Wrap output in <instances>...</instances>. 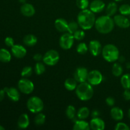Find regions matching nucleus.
Wrapping results in <instances>:
<instances>
[{
  "mask_svg": "<svg viewBox=\"0 0 130 130\" xmlns=\"http://www.w3.org/2000/svg\"><path fill=\"white\" fill-rule=\"evenodd\" d=\"M123 72V67L119 63H115L112 67V73L116 77H119Z\"/></svg>",
  "mask_w": 130,
  "mask_h": 130,
  "instance_id": "bb28decb",
  "label": "nucleus"
},
{
  "mask_svg": "<svg viewBox=\"0 0 130 130\" xmlns=\"http://www.w3.org/2000/svg\"><path fill=\"white\" fill-rule=\"evenodd\" d=\"M68 24L67 20L63 18L57 19L55 21V27L58 31L60 32H66L68 30Z\"/></svg>",
  "mask_w": 130,
  "mask_h": 130,
  "instance_id": "a211bd4d",
  "label": "nucleus"
},
{
  "mask_svg": "<svg viewBox=\"0 0 130 130\" xmlns=\"http://www.w3.org/2000/svg\"><path fill=\"white\" fill-rule=\"evenodd\" d=\"M105 4L102 0H93L90 5V10L94 13H100L104 10Z\"/></svg>",
  "mask_w": 130,
  "mask_h": 130,
  "instance_id": "4468645a",
  "label": "nucleus"
},
{
  "mask_svg": "<svg viewBox=\"0 0 130 130\" xmlns=\"http://www.w3.org/2000/svg\"><path fill=\"white\" fill-rule=\"evenodd\" d=\"M89 48L88 47V46L86 45V43H81L77 46V48H76V50L78 53L81 55H85L88 51Z\"/></svg>",
  "mask_w": 130,
  "mask_h": 130,
  "instance_id": "2f4dec72",
  "label": "nucleus"
},
{
  "mask_svg": "<svg viewBox=\"0 0 130 130\" xmlns=\"http://www.w3.org/2000/svg\"><path fill=\"white\" fill-rule=\"evenodd\" d=\"M90 128L93 130H103L105 129V122L99 118H93L90 123Z\"/></svg>",
  "mask_w": 130,
  "mask_h": 130,
  "instance_id": "f3484780",
  "label": "nucleus"
},
{
  "mask_svg": "<svg viewBox=\"0 0 130 130\" xmlns=\"http://www.w3.org/2000/svg\"><path fill=\"white\" fill-rule=\"evenodd\" d=\"M79 26V25L77 22H76L75 21H71L68 24V30H67V32L73 34L76 30H78Z\"/></svg>",
  "mask_w": 130,
  "mask_h": 130,
  "instance_id": "473e14b6",
  "label": "nucleus"
},
{
  "mask_svg": "<svg viewBox=\"0 0 130 130\" xmlns=\"http://www.w3.org/2000/svg\"><path fill=\"white\" fill-rule=\"evenodd\" d=\"M34 69H35V72L37 75H41L45 72L46 67L44 63H41L40 62H38L35 65Z\"/></svg>",
  "mask_w": 130,
  "mask_h": 130,
  "instance_id": "7c9ffc66",
  "label": "nucleus"
},
{
  "mask_svg": "<svg viewBox=\"0 0 130 130\" xmlns=\"http://www.w3.org/2000/svg\"><path fill=\"white\" fill-rule=\"evenodd\" d=\"M114 23L118 27L123 29H126L130 26V21L129 19L123 15H116L114 17Z\"/></svg>",
  "mask_w": 130,
  "mask_h": 130,
  "instance_id": "9b49d317",
  "label": "nucleus"
},
{
  "mask_svg": "<svg viewBox=\"0 0 130 130\" xmlns=\"http://www.w3.org/2000/svg\"><path fill=\"white\" fill-rule=\"evenodd\" d=\"M87 80L92 86H96L100 85L103 81V76L98 70H93L88 72Z\"/></svg>",
  "mask_w": 130,
  "mask_h": 130,
  "instance_id": "1a4fd4ad",
  "label": "nucleus"
},
{
  "mask_svg": "<svg viewBox=\"0 0 130 130\" xmlns=\"http://www.w3.org/2000/svg\"><path fill=\"white\" fill-rule=\"evenodd\" d=\"M77 81L74 78H68L64 83V86L68 91H73L77 86Z\"/></svg>",
  "mask_w": 130,
  "mask_h": 130,
  "instance_id": "5701e85b",
  "label": "nucleus"
},
{
  "mask_svg": "<svg viewBox=\"0 0 130 130\" xmlns=\"http://www.w3.org/2000/svg\"><path fill=\"white\" fill-rule=\"evenodd\" d=\"M119 11L121 15H124V16L130 15V5L128 4L122 5L119 7Z\"/></svg>",
  "mask_w": 130,
  "mask_h": 130,
  "instance_id": "72a5a7b5",
  "label": "nucleus"
},
{
  "mask_svg": "<svg viewBox=\"0 0 130 130\" xmlns=\"http://www.w3.org/2000/svg\"><path fill=\"white\" fill-rule=\"evenodd\" d=\"M90 129V124L83 119L76 120L73 126L74 130H89Z\"/></svg>",
  "mask_w": 130,
  "mask_h": 130,
  "instance_id": "412c9836",
  "label": "nucleus"
},
{
  "mask_svg": "<svg viewBox=\"0 0 130 130\" xmlns=\"http://www.w3.org/2000/svg\"><path fill=\"white\" fill-rule=\"evenodd\" d=\"M93 88L92 85L87 82L80 83L76 89V93L79 100L88 101L92 98L93 95Z\"/></svg>",
  "mask_w": 130,
  "mask_h": 130,
  "instance_id": "7ed1b4c3",
  "label": "nucleus"
},
{
  "mask_svg": "<svg viewBox=\"0 0 130 130\" xmlns=\"http://www.w3.org/2000/svg\"><path fill=\"white\" fill-rule=\"evenodd\" d=\"M11 55L8 50L1 48L0 49V61L4 63H8L11 60Z\"/></svg>",
  "mask_w": 130,
  "mask_h": 130,
  "instance_id": "b1692460",
  "label": "nucleus"
},
{
  "mask_svg": "<svg viewBox=\"0 0 130 130\" xmlns=\"http://www.w3.org/2000/svg\"><path fill=\"white\" fill-rule=\"evenodd\" d=\"M60 59V55L57 51L50 50L44 55L43 58V62L49 66H55Z\"/></svg>",
  "mask_w": 130,
  "mask_h": 130,
  "instance_id": "423d86ee",
  "label": "nucleus"
},
{
  "mask_svg": "<svg viewBox=\"0 0 130 130\" xmlns=\"http://www.w3.org/2000/svg\"><path fill=\"white\" fill-rule=\"evenodd\" d=\"M118 60H119V61L120 62H124V60H125V58H124V57H123V56H121V57H119V58H118Z\"/></svg>",
  "mask_w": 130,
  "mask_h": 130,
  "instance_id": "a18cd8bd",
  "label": "nucleus"
},
{
  "mask_svg": "<svg viewBox=\"0 0 130 130\" xmlns=\"http://www.w3.org/2000/svg\"><path fill=\"white\" fill-rule=\"evenodd\" d=\"M5 93H6V92H5V91L4 90V89L3 90H0V102L3 101V100L4 98H5Z\"/></svg>",
  "mask_w": 130,
  "mask_h": 130,
  "instance_id": "37998d69",
  "label": "nucleus"
},
{
  "mask_svg": "<svg viewBox=\"0 0 130 130\" xmlns=\"http://www.w3.org/2000/svg\"><path fill=\"white\" fill-rule=\"evenodd\" d=\"M18 88L22 93L29 95L34 91V85L30 80L24 77L18 82Z\"/></svg>",
  "mask_w": 130,
  "mask_h": 130,
  "instance_id": "6e6552de",
  "label": "nucleus"
},
{
  "mask_svg": "<svg viewBox=\"0 0 130 130\" xmlns=\"http://www.w3.org/2000/svg\"><path fill=\"white\" fill-rule=\"evenodd\" d=\"M11 51L13 55L17 58H24L27 53L26 49L20 44H14L11 47Z\"/></svg>",
  "mask_w": 130,
  "mask_h": 130,
  "instance_id": "ddd939ff",
  "label": "nucleus"
},
{
  "mask_svg": "<svg viewBox=\"0 0 130 130\" xmlns=\"http://www.w3.org/2000/svg\"><path fill=\"white\" fill-rule=\"evenodd\" d=\"M73 36L74 39H76V40H83L85 37V32H84L83 29V30H77L73 34Z\"/></svg>",
  "mask_w": 130,
  "mask_h": 130,
  "instance_id": "e433bc0d",
  "label": "nucleus"
},
{
  "mask_svg": "<svg viewBox=\"0 0 130 130\" xmlns=\"http://www.w3.org/2000/svg\"><path fill=\"white\" fill-rule=\"evenodd\" d=\"M66 116H67V118L69 119H74L75 116H76V108L74 107V106L72 105H69L68 107L66 109Z\"/></svg>",
  "mask_w": 130,
  "mask_h": 130,
  "instance_id": "c85d7f7f",
  "label": "nucleus"
},
{
  "mask_svg": "<svg viewBox=\"0 0 130 130\" xmlns=\"http://www.w3.org/2000/svg\"><path fill=\"white\" fill-rule=\"evenodd\" d=\"M30 123L29 118L27 114H22L20 116L18 119V126L21 129H25L27 128Z\"/></svg>",
  "mask_w": 130,
  "mask_h": 130,
  "instance_id": "aec40b11",
  "label": "nucleus"
},
{
  "mask_svg": "<svg viewBox=\"0 0 130 130\" xmlns=\"http://www.w3.org/2000/svg\"><path fill=\"white\" fill-rule=\"evenodd\" d=\"M74 39L73 34L69 32H65L60 38V46L63 50H66L71 49L73 46Z\"/></svg>",
  "mask_w": 130,
  "mask_h": 130,
  "instance_id": "0eeeda50",
  "label": "nucleus"
},
{
  "mask_svg": "<svg viewBox=\"0 0 130 130\" xmlns=\"http://www.w3.org/2000/svg\"><path fill=\"white\" fill-rule=\"evenodd\" d=\"M23 42L27 46H33L36 45L38 42L36 36L33 34H27L23 39Z\"/></svg>",
  "mask_w": 130,
  "mask_h": 130,
  "instance_id": "4be33fe9",
  "label": "nucleus"
},
{
  "mask_svg": "<svg viewBox=\"0 0 130 130\" xmlns=\"http://www.w3.org/2000/svg\"><path fill=\"white\" fill-rule=\"evenodd\" d=\"M32 74V69L30 66H26V67H24L22 70L21 72V76L23 77H29L31 76Z\"/></svg>",
  "mask_w": 130,
  "mask_h": 130,
  "instance_id": "c9c22d12",
  "label": "nucleus"
},
{
  "mask_svg": "<svg viewBox=\"0 0 130 130\" xmlns=\"http://www.w3.org/2000/svg\"><path fill=\"white\" fill-rule=\"evenodd\" d=\"M43 57L40 54V53H36V54H35L33 56V59H34V60L37 61V62H40L41 60H43Z\"/></svg>",
  "mask_w": 130,
  "mask_h": 130,
  "instance_id": "79ce46f5",
  "label": "nucleus"
},
{
  "mask_svg": "<svg viewBox=\"0 0 130 130\" xmlns=\"http://www.w3.org/2000/svg\"><path fill=\"white\" fill-rule=\"evenodd\" d=\"M19 1L22 4H24L26 3V0H19Z\"/></svg>",
  "mask_w": 130,
  "mask_h": 130,
  "instance_id": "49530a36",
  "label": "nucleus"
},
{
  "mask_svg": "<svg viewBox=\"0 0 130 130\" xmlns=\"http://www.w3.org/2000/svg\"><path fill=\"white\" fill-rule=\"evenodd\" d=\"M123 97L124 100L126 101L130 100V90H125V91L123 93Z\"/></svg>",
  "mask_w": 130,
  "mask_h": 130,
  "instance_id": "a19ab883",
  "label": "nucleus"
},
{
  "mask_svg": "<svg viewBox=\"0 0 130 130\" xmlns=\"http://www.w3.org/2000/svg\"><path fill=\"white\" fill-rule=\"evenodd\" d=\"M128 118H129L130 119V109L128 110Z\"/></svg>",
  "mask_w": 130,
  "mask_h": 130,
  "instance_id": "de8ad7c7",
  "label": "nucleus"
},
{
  "mask_svg": "<svg viewBox=\"0 0 130 130\" xmlns=\"http://www.w3.org/2000/svg\"><path fill=\"white\" fill-rule=\"evenodd\" d=\"M5 43L7 46L12 47L14 45V40L11 37H6L5 39Z\"/></svg>",
  "mask_w": 130,
  "mask_h": 130,
  "instance_id": "58836bf2",
  "label": "nucleus"
},
{
  "mask_svg": "<svg viewBox=\"0 0 130 130\" xmlns=\"http://www.w3.org/2000/svg\"><path fill=\"white\" fill-rule=\"evenodd\" d=\"M121 83L125 90H130V74H126L122 76Z\"/></svg>",
  "mask_w": 130,
  "mask_h": 130,
  "instance_id": "cd10ccee",
  "label": "nucleus"
},
{
  "mask_svg": "<svg viewBox=\"0 0 130 130\" xmlns=\"http://www.w3.org/2000/svg\"><path fill=\"white\" fill-rule=\"evenodd\" d=\"M114 19L108 15H102L96 19L95 27L99 32L103 34H109L114 29Z\"/></svg>",
  "mask_w": 130,
  "mask_h": 130,
  "instance_id": "f03ea898",
  "label": "nucleus"
},
{
  "mask_svg": "<svg viewBox=\"0 0 130 130\" xmlns=\"http://www.w3.org/2000/svg\"><path fill=\"white\" fill-rule=\"evenodd\" d=\"M99 115H100V112L97 110H95L92 112L93 118H97Z\"/></svg>",
  "mask_w": 130,
  "mask_h": 130,
  "instance_id": "c03bdc74",
  "label": "nucleus"
},
{
  "mask_svg": "<svg viewBox=\"0 0 130 130\" xmlns=\"http://www.w3.org/2000/svg\"><path fill=\"white\" fill-rule=\"evenodd\" d=\"M88 72L87 69L83 67H78L75 71L74 74V78L77 81V83L85 82L88 78Z\"/></svg>",
  "mask_w": 130,
  "mask_h": 130,
  "instance_id": "9d476101",
  "label": "nucleus"
},
{
  "mask_svg": "<svg viewBox=\"0 0 130 130\" xmlns=\"http://www.w3.org/2000/svg\"><path fill=\"white\" fill-rule=\"evenodd\" d=\"M46 116L42 113H38L36 117L34 118V123L37 126H42L45 123Z\"/></svg>",
  "mask_w": 130,
  "mask_h": 130,
  "instance_id": "c756f323",
  "label": "nucleus"
},
{
  "mask_svg": "<svg viewBox=\"0 0 130 130\" xmlns=\"http://www.w3.org/2000/svg\"><path fill=\"white\" fill-rule=\"evenodd\" d=\"M102 55L105 60L108 62H114L118 60L119 51L116 46L112 44H108L104 46L102 51Z\"/></svg>",
  "mask_w": 130,
  "mask_h": 130,
  "instance_id": "20e7f679",
  "label": "nucleus"
},
{
  "mask_svg": "<svg viewBox=\"0 0 130 130\" xmlns=\"http://www.w3.org/2000/svg\"><path fill=\"white\" fill-rule=\"evenodd\" d=\"M105 102L109 106L112 107L114 106V105L115 104V99L113 97H111V96H109V97H107L105 100Z\"/></svg>",
  "mask_w": 130,
  "mask_h": 130,
  "instance_id": "ea45409f",
  "label": "nucleus"
},
{
  "mask_svg": "<svg viewBox=\"0 0 130 130\" xmlns=\"http://www.w3.org/2000/svg\"><path fill=\"white\" fill-rule=\"evenodd\" d=\"M115 1H117V2H119V1H123V0H114Z\"/></svg>",
  "mask_w": 130,
  "mask_h": 130,
  "instance_id": "8fccbe9b",
  "label": "nucleus"
},
{
  "mask_svg": "<svg viewBox=\"0 0 130 130\" xmlns=\"http://www.w3.org/2000/svg\"><path fill=\"white\" fill-rule=\"evenodd\" d=\"M4 90L5 91L6 93L7 94V96L9 99L13 102H18L20 99V95L19 90L17 88L13 87L11 88H5Z\"/></svg>",
  "mask_w": 130,
  "mask_h": 130,
  "instance_id": "2eb2a0df",
  "label": "nucleus"
},
{
  "mask_svg": "<svg viewBox=\"0 0 130 130\" xmlns=\"http://www.w3.org/2000/svg\"><path fill=\"white\" fill-rule=\"evenodd\" d=\"M114 129L116 130H129V127L126 123L119 122L115 126Z\"/></svg>",
  "mask_w": 130,
  "mask_h": 130,
  "instance_id": "4c0bfd02",
  "label": "nucleus"
},
{
  "mask_svg": "<svg viewBox=\"0 0 130 130\" xmlns=\"http://www.w3.org/2000/svg\"><path fill=\"white\" fill-rule=\"evenodd\" d=\"M95 15L90 10L85 9L79 13L77 22L80 27L83 30H90L95 25Z\"/></svg>",
  "mask_w": 130,
  "mask_h": 130,
  "instance_id": "f257e3e1",
  "label": "nucleus"
},
{
  "mask_svg": "<svg viewBox=\"0 0 130 130\" xmlns=\"http://www.w3.org/2000/svg\"><path fill=\"white\" fill-rule=\"evenodd\" d=\"M90 111L89 109L86 107H83L79 109L77 112V118L79 119H85L90 116Z\"/></svg>",
  "mask_w": 130,
  "mask_h": 130,
  "instance_id": "a878e982",
  "label": "nucleus"
},
{
  "mask_svg": "<svg viewBox=\"0 0 130 130\" xmlns=\"http://www.w3.org/2000/svg\"><path fill=\"white\" fill-rule=\"evenodd\" d=\"M27 107L32 113L38 114L41 112L44 109V103L39 97L33 96L28 99L27 102Z\"/></svg>",
  "mask_w": 130,
  "mask_h": 130,
  "instance_id": "39448f33",
  "label": "nucleus"
},
{
  "mask_svg": "<svg viewBox=\"0 0 130 130\" xmlns=\"http://www.w3.org/2000/svg\"><path fill=\"white\" fill-rule=\"evenodd\" d=\"M110 116L113 119L117 121H119L124 118V112L121 108L115 107L110 110Z\"/></svg>",
  "mask_w": 130,
  "mask_h": 130,
  "instance_id": "6ab92c4d",
  "label": "nucleus"
},
{
  "mask_svg": "<svg viewBox=\"0 0 130 130\" xmlns=\"http://www.w3.org/2000/svg\"><path fill=\"white\" fill-rule=\"evenodd\" d=\"M20 11L24 16L29 17L33 16L35 14L36 10L32 5L25 3L22 5L20 8Z\"/></svg>",
  "mask_w": 130,
  "mask_h": 130,
  "instance_id": "dca6fc26",
  "label": "nucleus"
},
{
  "mask_svg": "<svg viewBox=\"0 0 130 130\" xmlns=\"http://www.w3.org/2000/svg\"><path fill=\"white\" fill-rule=\"evenodd\" d=\"M90 3L88 0H76V5L80 10H85L89 6Z\"/></svg>",
  "mask_w": 130,
  "mask_h": 130,
  "instance_id": "f704fd0d",
  "label": "nucleus"
},
{
  "mask_svg": "<svg viewBox=\"0 0 130 130\" xmlns=\"http://www.w3.org/2000/svg\"><path fill=\"white\" fill-rule=\"evenodd\" d=\"M89 50L91 54L95 57H97L102 51V47L100 41L97 40H92L90 42L89 44Z\"/></svg>",
  "mask_w": 130,
  "mask_h": 130,
  "instance_id": "f8f14e48",
  "label": "nucleus"
},
{
  "mask_svg": "<svg viewBox=\"0 0 130 130\" xmlns=\"http://www.w3.org/2000/svg\"><path fill=\"white\" fill-rule=\"evenodd\" d=\"M0 130H5V128L3 127L1 125H0Z\"/></svg>",
  "mask_w": 130,
  "mask_h": 130,
  "instance_id": "09e8293b",
  "label": "nucleus"
},
{
  "mask_svg": "<svg viewBox=\"0 0 130 130\" xmlns=\"http://www.w3.org/2000/svg\"><path fill=\"white\" fill-rule=\"evenodd\" d=\"M118 10V5L115 2H110L106 7V13L108 16H112L115 15Z\"/></svg>",
  "mask_w": 130,
  "mask_h": 130,
  "instance_id": "393cba45",
  "label": "nucleus"
}]
</instances>
